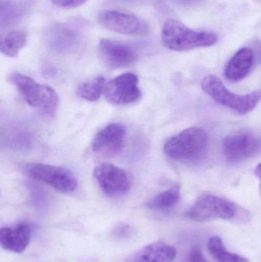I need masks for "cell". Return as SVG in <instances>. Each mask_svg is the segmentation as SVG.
I'll return each mask as SVG.
<instances>
[{
  "label": "cell",
  "instance_id": "5b68a950",
  "mask_svg": "<svg viewBox=\"0 0 261 262\" xmlns=\"http://www.w3.org/2000/svg\"><path fill=\"white\" fill-rule=\"evenodd\" d=\"M237 214L234 203L212 194L201 195L185 212V216L196 222L232 220Z\"/></svg>",
  "mask_w": 261,
  "mask_h": 262
},
{
  "label": "cell",
  "instance_id": "52a82bcc",
  "mask_svg": "<svg viewBox=\"0 0 261 262\" xmlns=\"http://www.w3.org/2000/svg\"><path fill=\"white\" fill-rule=\"evenodd\" d=\"M222 152L227 161L240 163L255 156L260 149L258 137L248 130L232 133L224 138Z\"/></svg>",
  "mask_w": 261,
  "mask_h": 262
},
{
  "label": "cell",
  "instance_id": "277c9868",
  "mask_svg": "<svg viewBox=\"0 0 261 262\" xmlns=\"http://www.w3.org/2000/svg\"><path fill=\"white\" fill-rule=\"evenodd\" d=\"M202 89L216 102L240 115L252 112L260 100V91L245 95H235L230 92L216 75H208L202 81Z\"/></svg>",
  "mask_w": 261,
  "mask_h": 262
},
{
  "label": "cell",
  "instance_id": "484cf974",
  "mask_svg": "<svg viewBox=\"0 0 261 262\" xmlns=\"http://www.w3.org/2000/svg\"><path fill=\"white\" fill-rule=\"evenodd\" d=\"M255 174H256V175L257 176V177H259V178H260V164H259L258 166H257V168H256Z\"/></svg>",
  "mask_w": 261,
  "mask_h": 262
},
{
  "label": "cell",
  "instance_id": "ffe728a7",
  "mask_svg": "<svg viewBox=\"0 0 261 262\" xmlns=\"http://www.w3.org/2000/svg\"><path fill=\"white\" fill-rule=\"evenodd\" d=\"M210 254L219 262H249L245 257L228 252L219 236L211 237L208 243Z\"/></svg>",
  "mask_w": 261,
  "mask_h": 262
},
{
  "label": "cell",
  "instance_id": "7a4b0ae2",
  "mask_svg": "<svg viewBox=\"0 0 261 262\" xmlns=\"http://www.w3.org/2000/svg\"><path fill=\"white\" fill-rule=\"evenodd\" d=\"M208 136L201 127L185 129L169 139L164 145L165 155L180 162L199 161L206 151Z\"/></svg>",
  "mask_w": 261,
  "mask_h": 262
},
{
  "label": "cell",
  "instance_id": "9a60e30c",
  "mask_svg": "<svg viewBox=\"0 0 261 262\" xmlns=\"http://www.w3.org/2000/svg\"><path fill=\"white\" fill-rule=\"evenodd\" d=\"M176 257L174 248L165 243H152L130 257L127 262H173Z\"/></svg>",
  "mask_w": 261,
  "mask_h": 262
},
{
  "label": "cell",
  "instance_id": "2e32d148",
  "mask_svg": "<svg viewBox=\"0 0 261 262\" xmlns=\"http://www.w3.org/2000/svg\"><path fill=\"white\" fill-rule=\"evenodd\" d=\"M76 32L64 24H56L51 28L48 34L49 46L56 52H69L78 44Z\"/></svg>",
  "mask_w": 261,
  "mask_h": 262
},
{
  "label": "cell",
  "instance_id": "44dd1931",
  "mask_svg": "<svg viewBox=\"0 0 261 262\" xmlns=\"http://www.w3.org/2000/svg\"><path fill=\"white\" fill-rule=\"evenodd\" d=\"M105 86L104 77L99 76L83 83L78 89V95L85 101H96L99 99Z\"/></svg>",
  "mask_w": 261,
  "mask_h": 262
},
{
  "label": "cell",
  "instance_id": "5bb4252c",
  "mask_svg": "<svg viewBox=\"0 0 261 262\" xmlns=\"http://www.w3.org/2000/svg\"><path fill=\"white\" fill-rule=\"evenodd\" d=\"M254 54L249 47H244L236 52L225 69V76L231 81L244 79L254 66Z\"/></svg>",
  "mask_w": 261,
  "mask_h": 262
},
{
  "label": "cell",
  "instance_id": "9c48e42d",
  "mask_svg": "<svg viewBox=\"0 0 261 262\" xmlns=\"http://www.w3.org/2000/svg\"><path fill=\"white\" fill-rule=\"evenodd\" d=\"M100 24L113 32L124 35H147L149 32L148 24L141 18L132 14L107 10L100 13Z\"/></svg>",
  "mask_w": 261,
  "mask_h": 262
},
{
  "label": "cell",
  "instance_id": "6da1fadb",
  "mask_svg": "<svg viewBox=\"0 0 261 262\" xmlns=\"http://www.w3.org/2000/svg\"><path fill=\"white\" fill-rule=\"evenodd\" d=\"M161 41L170 50L185 52L214 46L218 36L213 32L193 30L178 20L168 19L162 27Z\"/></svg>",
  "mask_w": 261,
  "mask_h": 262
},
{
  "label": "cell",
  "instance_id": "ac0fdd59",
  "mask_svg": "<svg viewBox=\"0 0 261 262\" xmlns=\"http://www.w3.org/2000/svg\"><path fill=\"white\" fill-rule=\"evenodd\" d=\"M21 5L12 0H0V26L9 27L19 21L24 15Z\"/></svg>",
  "mask_w": 261,
  "mask_h": 262
},
{
  "label": "cell",
  "instance_id": "d6986e66",
  "mask_svg": "<svg viewBox=\"0 0 261 262\" xmlns=\"http://www.w3.org/2000/svg\"><path fill=\"white\" fill-rule=\"evenodd\" d=\"M179 200L180 188L174 186L153 197L147 203V206L153 210H165L176 206Z\"/></svg>",
  "mask_w": 261,
  "mask_h": 262
},
{
  "label": "cell",
  "instance_id": "7c38bea8",
  "mask_svg": "<svg viewBox=\"0 0 261 262\" xmlns=\"http://www.w3.org/2000/svg\"><path fill=\"white\" fill-rule=\"evenodd\" d=\"M125 135V127L122 124H109L95 136L92 149L101 155H115L122 149Z\"/></svg>",
  "mask_w": 261,
  "mask_h": 262
},
{
  "label": "cell",
  "instance_id": "d4e9b609",
  "mask_svg": "<svg viewBox=\"0 0 261 262\" xmlns=\"http://www.w3.org/2000/svg\"><path fill=\"white\" fill-rule=\"evenodd\" d=\"M178 3L182 5H195L196 3H199L201 0H176Z\"/></svg>",
  "mask_w": 261,
  "mask_h": 262
},
{
  "label": "cell",
  "instance_id": "cb8c5ba5",
  "mask_svg": "<svg viewBox=\"0 0 261 262\" xmlns=\"http://www.w3.org/2000/svg\"><path fill=\"white\" fill-rule=\"evenodd\" d=\"M130 232V228L127 225H124V226H118L117 229L116 230L115 233L117 235L118 238H123V237L127 236Z\"/></svg>",
  "mask_w": 261,
  "mask_h": 262
},
{
  "label": "cell",
  "instance_id": "4fadbf2b",
  "mask_svg": "<svg viewBox=\"0 0 261 262\" xmlns=\"http://www.w3.org/2000/svg\"><path fill=\"white\" fill-rule=\"evenodd\" d=\"M31 229L28 225L20 224L16 227L0 229V246L5 250L22 253L29 246Z\"/></svg>",
  "mask_w": 261,
  "mask_h": 262
},
{
  "label": "cell",
  "instance_id": "3957f363",
  "mask_svg": "<svg viewBox=\"0 0 261 262\" xmlns=\"http://www.w3.org/2000/svg\"><path fill=\"white\" fill-rule=\"evenodd\" d=\"M8 80L17 88L31 107L38 109L44 115L55 116L59 104V98L52 88L38 84L29 77L18 72L11 74Z\"/></svg>",
  "mask_w": 261,
  "mask_h": 262
},
{
  "label": "cell",
  "instance_id": "8992f818",
  "mask_svg": "<svg viewBox=\"0 0 261 262\" xmlns=\"http://www.w3.org/2000/svg\"><path fill=\"white\" fill-rule=\"evenodd\" d=\"M26 172L32 180L42 182L61 192H74L78 180L65 168L43 163H32L26 166Z\"/></svg>",
  "mask_w": 261,
  "mask_h": 262
},
{
  "label": "cell",
  "instance_id": "7402d4cb",
  "mask_svg": "<svg viewBox=\"0 0 261 262\" xmlns=\"http://www.w3.org/2000/svg\"><path fill=\"white\" fill-rule=\"evenodd\" d=\"M87 0H52V3L60 8L64 9H70V8L78 7L84 4Z\"/></svg>",
  "mask_w": 261,
  "mask_h": 262
},
{
  "label": "cell",
  "instance_id": "e0dca14e",
  "mask_svg": "<svg viewBox=\"0 0 261 262\" xmlns=\"http://www.w3.org/2000/svg\"><path fill=\"white\" fill-rule=\"evenodd\" d=\"M27 33L24 31H12L0 35V52L9 57H15L26 46Z\"/></svg>",
  "mask_w": 261,
  "mask_h": 262
},
{
  "label": "cell",
  "instance_id": "8fae6325",
  "mask_svg": "<svg viewBox=\"0 0 261 262\" xmlns=\"http://www.w3.org/2000/svg\"><path fill=\"white\" fill-rule=\"evenodd\" d=\"M99 53L103 61L112 69L131 66L138 58L136 49L130 45L106 38L100 41Z\"/></svg>",
  "mask_w": 261,
  "mask_h": 262
},
{
  "label": "cell",
  "instance_id": "ba28073f",
  "mask_svg": "<svg viewBox=\"0 0 261 262\" xmlns=\"http://www.w3.org/2000/svg\"><path fill=\"white\" fill-rule=\"evenodd\" d=\"M139 79L133 73H125L109 81L104 86L106 99L113 105L124 106L133 104L140 98Z\"/></svg>",
  "mask_w": 261,
  "mask_h": 262
},
{
  "label": "cell",
  "instance_id": "603a6c76",
  "mask_svg": "<svg viewBox=\"0 0 261 262\" xmlns=\"http://www.w3.org/2000/svg\"><path fill=\"white\" fill-rule=\"evenodd\" d=\"M186 262H208V261L201 249L194 247L188 252Z\"/></svg>",
  "mask_w": 261,
  "mask_h": 262
},
{
  "label": "cell",
  "instance_id": "30bf717a",
  "mask_svg": "<svg viewBox=\"0 0 261 262\" xmlns=\"http://www.w3.org/2000/svg\"><path fill=\"white\" fill-rule=\"evenodd\" d=\"M93 175L101 190L109 196L125 194L131 185L127 172L111 163L99 165L94 169Z\"/></svg>",
  "mask_w": 261,
  "mask_h": 262
}]
</instances>
